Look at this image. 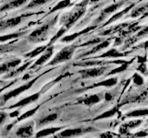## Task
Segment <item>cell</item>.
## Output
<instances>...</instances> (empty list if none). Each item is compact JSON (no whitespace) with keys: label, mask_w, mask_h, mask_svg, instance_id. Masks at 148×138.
<instances>
[{"label":"cell","mask_w":148,"mask_h":138,"mask_svg":"<svg viewBox=\"0 0 148 138\" xmlns=\"http://www.w3.org/2000/svg\"><path fill=\"white\" fill-rule=\"evenodd\" d=\"M58 20V18L56 17L53 18L52 20H50L49 22L45 23L43 26H41L39 28H37L36 30L31 32V34L28 36V41H31V43H41V41H45L49 35V31L51 30V28L53 27Z\"/></svg>","instance_id":"1"},{"label":"cell","mask_w":148,"mask_h":138,"mask_svg":"<svg viewBox=\"0 0 148 138\" xmlns=\"http://www.w3.org/2000/svg\"><path fill=\"white\" fill-rule=\"evenodd\" d=\"M88 1H89V0H84V1L82 2L81 4L77 5V7L74 8L71 13L66 15L64 18H62V20L60 22L62 23V25L66 28L67 30H69L79 18L83 16V14L85 13V10H86V6H87Z\"/></svg>","instance_id":"2"},{"label":"cell","mask_w":148,"mask_h":138,"mask_svg":"<svg viewBox=\"0 0 148 138\" xmlns=\"http://www.w3.org/2000/svg\"><path fill=\"white\" fill-rule=\"evenodd\" d=\"M76 46L75 45H71V46H68V47L63 48L61 51L57 53V55L51 60V62L48 64L49 66H55V64H58L63 62H67L69 60H71L73 56V53L75 52Z\"/></svg>","instance_id":"3"},{"label":"cell","mask_w":148,"mask_h":138,"mask_svg":"<svg viewBox=\"0 0 148 138\" xmlns=\"http://www.w3.org/2000/svg\"><path fill=\"white\" fill-rule=\"evenodd\" d=\"M37 78H38V77L34 78V79H32V81L28 82V83H25L24 85H22V86H21V87H17V89H13V90L8 91L7 94H5L3 97H1V98H0V99H1V102H2V104H3V103H6L7 101H8V100H9L10 99H12V98H15V97H17L18 95L21 94L22 92H24V91L28 90L29 89H31V87L34 84L35 81L37 80Z\"/></svg>","instance_id":"4"},{"label":"cell","mask_w":148,"mask_h":138,"mask_svg":"<svg viewBox=\"0 0 148 138\" xmlns=\"http://www.w3.org/2000/svg\"><path fill=\"white\" fill-rule=\"evenodd\" d=\"M31 15H32V14H24V15L7 18V20H0V30H8V29H10V28H14L18 26L22 21L23 18L26 17H29Z\"/></svg>","instance_id":"5"},{"label":"cell","mask_w":148,"mask_h":138,"mask_svg":"<svg viewBox=\"0 0 148 138\" xmlns=\"http://www.w3.org/2000/svg\"><path fill=\"white\" fill-rule=\"evenodd\" d=\"M34 122L30 121L25 124L18 127L16 131V136L18 137H31L34 135Z\"/></svg>","instance_id":"6"},{"label":"cell","mask_w":148,"mask_h":138,"mask_svg":"<svg viewBox=\"0 0 148 138\" xmlns=\"http://www.w3.org/2000/svg\"><path fill=\"white\" fill-rule=\"evenodd\" d=\"M108 67H95V68H88L83 69V70L79 71V73L82 75L83 78H90V77H97L102 76L106 71Z\"/></svg>","instance_id":"7"},{"label":"cell","mask_w":148,"mask_h":138,"mask_svg":"<svg viewBox=\"0 0 148 138\" xmlns=\"http://www.w3.org/2000/svg\"><path fill=\"white\" fill-rule=\"evenodd\" d=\"M92 131V129H83L82 127L80 128H73V129H66V130L62 131L61 133H58L57 135H55V137H72V136H78L82 135L83 133Z\"/></svg>","instance_id":"8"},{"label":"cell","mask_w":148,"mask_h":138,"mask_svg":"<svg viewBox=\"0 0 148 138\" xmlns=\"http://www.w3.org/2000/svg\"><path fill=\"white\" fill-rule=\"evenodd\" d=\"M21 63V60L18 58H15V59L9 60L8 62L3 63L2 64H0V75L12 71L14 68H16L18 66H20Z\"/></svg>","instance_id":"9"},{"label":"cell","mask_w":148,"mask_h":138,"mask_svg":"<svg viewBox=\"0 0 148 138\" xmlns=\"http://www.w3.org/2000/svg\"><path fill=\"white\" fill-rule=\"evenodd\" d=\"M53 53H54V47L51 44H49L47 46V48H46L45 51H44V54L42 55V56L39 57V59L37 60V61L34 63V64L32 66L31 68H34V67H36L38 66H42L43 64H45L47 60L52 56L53 55Z\"/></svg>","instance_id":"10"},{"label":"cell","mask_w":148,"mask_h":138,"mask_svg":"<svg viewBox=\"0 0 148 138\" xmlns=\"http://www.w3.org/2000/svg\"><path fill=\"white\" fill-rule=\"evenodd\" d=\"M40 97V92H37V93H34L32 94L29 97H27V98H24L23 99L20 100L18 102L15 103L14 105L10 106L9 109H12V108H17V107H23V106H26V105H29L32 102H34L37 99H39Z\"/></svg>","instance_id":"11"},{"label":"cell","mask_w":148,"mask_h":138,"mask_svg":"<svg viewBox=\"0 0 148 138\" xmlns=\"http://www.w3.org/2000/svg\"><path fill=\"white\" fill-rule=\"evenodd\" d=\"M29 0H11V1L8 2L7 4H5L4 6L0 7V12H5L8 10H12L14 8H17L18 7L22 6L23 4H25Z\"/></svg>","instance_id":"12"},{"label":"cell","mask_w":148,"mask_h":138,"mask_svg":"<svg viewBox=\"0 0 148 138\" xmlns=\"http://www.w3.org/2000/svg\"><path fill=\"white\" fill-rule=\"evenodd\" d=\"M39 109V106H37L36 108H34V109H32V110H28V112H24L23 113L21 116H20L18 117L15 122H14L13 123H11V124H9V125L7 127V130L8 131V130H10V128L13 126V125H15L16 123H18V122H22L23 120H27L28 118H30L31 116H32L36 112H37V110Z\"/></svg>","instance_id":"13"},{"label":"cell","mask_w":148,"mask_h":138,"mask_svg":"<svg viewBox=\"0 0 148 138\" xmlns=\"http://www.w3.org/2000/svg\"><path fill=\"white\" fill-rule=\"evenodd\" d=\"M95 28V26H94V27H89V28H87V29H84V30H82L79 31V32H75V33H73V34H71V35H69V36L64 37V38H62L60 41H61L62 43H71V41H74L75 39H77L79 36H81V35H82V34L86 33V32H88V31H90V30H94Z\"/></svg>","instance_id":"14"},{"label":"cell","mask_w":148,"mask_h":138,"mask_svg":"<svg viewBox=\"0 0 148 138\" xmlns=\"http://www.w3.org/2000/svg\"><path fill=\"white\" fill-rule=\"evenodd\" d=\"M100 99H100L99 95H92V96L85 97V98L79 99L78 102L81 104H83V105H86V106H92V105L98 103Z\"/></svg>","instance_id":"15"},{"label":"cell","mask_w":148,"mask_h":138,"mask_svg":"<svg viewBox=\"0 0 148 138\" xmlns=\"http://www.w3.org/2000/svg\"><path fill=\"white\" fill-rule=\"evenodd\" d=\"M122 5H123V3H116V4H113V5H111V6L108 7L106 8H105L104 10H103V12H102L100 18H97V20H96V21H97V22H98V21H101V20L105 18V16H106V15H108V14H110V13H112V12L116 11L117 9H119L120 7H121Z\"/></svg>","instance_id":"16"},{"label":"cell","mask_w":148,"mask_h":138,"mask_svg":"<svg viewBox=\"0 0 148 138\" xmlns=\"http://www.w3.org/2000/svg\"><path fill=\"white\" fill-rule=\"evenodd\" d=\"M63 127H51V128H46L36 133V137H44V136H48V135H55L56 133H58V131L61 130Z\"/></svg>","instance_id":"17"},{"label":"cell","mask_w":148,"mask_h":138,"mask_svg":"<svg viewBox=\"0 0 148 138\" xmlns=\"http://www.w3.org/2000/svg\"><path fill=\"white\" fill-rule=\"evenodd\" d=\"M141 123H142V121H140V120H138V121H131L127 123H125L124 125H122L121 127H120L119 132L121 133H125L128 132L129 129L136 128L138 125H140Z\"/></svg>","instance_id":"18"},{"label":"cell","mask_w":148,"mask_h":138,"mask_svg":"<svg viewBox=\"0 0 148 138\" xmlns=\"http://www.w3.org/2000/svg\"><path fill=\"white\" fill-rule=\"evenodd\" d=\"M109 41H103L102 43H100V44H97L96 46H95L94 48H92V50H90V51H88L87 53H85L84 54H82V55H81L80 57H82V56H85V55H89V54H92V53H97V52H99L100 50H102V49H104V48H106V47H108V46L109 45Z\"/></svg>","instance_id":"19"},{"label":"cell","mask_w":148,"mask_h":138,"mask_svg":"<svg viewBox=\"0 0 148 138\" xmlns=\"http://www.w3.org/2000/svg\"><path fill=\"white\" fill-rule=\"evenodd\" d=\"M31 64V63L29 62V63H26V64H23L22 66H21V67H18V68H14L12 71H10L8 74V76H6V78H10V77H13V76H18V75H20V74H21L23 71L25 70V69H27L28 68V66H29Z\"/></svg>","instance_id":"20"},{"label":"cell","mask_w":148,"mask_h":138,"mask_svg":"<svg viewBox=\"0 0 148 138\" xmlns=\"http://www.w3.org/2000/svg\"><path fill=\"white\" fill-rule=\"evenodd\" d=\"M23 33H24V32H14V33L0 36V43H6V41H8L10 40H15V39L20 38L21 35H23Z\"/></svg>","instance_id":"21"},{"label":"cell","mask_w":148,"mask_h":138,"mask_svg":"<svg viewBox=\"0 0 148 138\" xmlns=\"http://www.w3.org/2000/svg\"><path fill=\"white\" fill-rule=\"evenodd\" d=\"M18 48V46L15 43H5V44H0V54L12 52V51L16 50Z\"/></svg>","instance_id":"22"},{"label":"cell","mask_w":148,"mask_h":138,"mask_svg":"<svg viewBox=\"0 0 148 138\" xmlns=\"http://www.w3.org/2000/svg\"><path fill=\"white\" fill-rule=\"evenodd\" d=\"M58 117V113H52V114H50L48 115V116H46L43 119H41L39 122H38V125H45V124H47L49 122H54L55 120H57Z\"/></svg>","instance_id":"23"},{"label":"cell","mask_w":148,"mask_h":138,"mask_svg":"<svg viewBox=\"0 0 148 138\" xmlns=\"http://www.w3.org/2000/svg\"><path fill=\"white\" fill-rule=\"evenodd\" d=\"M49 45V44H48ZM48 45H44V46H40V47L34 49V51H32V52L28 53L27 54H25V57L26 58H34L35 56H37V55H39L40 53H44V51L47 48Z\"/></svg>","instance_id":"24"},{"label":"cell","mask_w":148,"mask_h":138,"mask_svg":"<svg viewBox=\"0 0 148 138\" xmlns=\"http://www.w3.org/2000/svg\"><path fill=\"white\" fill-rule=\"evenodd\" d=\"M69 5H71V0H62V1H60L58 5H56L49 13L51 14V13H54L58 10H60V9H64V8L68 7Z\"/></svg>","instance_id":"25"},{"label":"cell","mask_w":148,"mask_h":138,"mask_svg":"<svg viewBox=\"0 0 148 138\" xmlns=\"http://www.w3.org/2000/svg\"><path fill=\"white\" fill-rule=\"evenodd\" d=\"M118 79L116 77L114 78H109L108 80H105V81H102L98 84H95L92 85L91 87H100V86H105V87H111V86H114L116 85V83H117Z\"/></svg>","instance_id":"26"},{"label":"cell","mask_w":148,"mask_h":138,"mask_svg":"<svg viewBox=\"0 0 148 138\" xmlns=\"http://www.w3.org/2000/svg\"><path fill=\"white\" fill-rule=\"evenodd\" d=\"M104 61H89V62H82V63H75L73 66H99V64H103Z\"/></svg>","instance_id":"27"},{"label":"cell","mask_w":148,"mask_h":138,"mask_svg":"<svg viewBox=\"0 0 148 138\" xmlns=\"http://www.w3.org/2000/svg\"><path fill=\"white\" fill-rule=\"evenodd\" d=\"M122 53H119L117 50L112 49L108 51V52L105 53L104 54L100 55V58H105V57H119V56H122Z\"/></svg>","instance_id":"28"},{"label":"cell","mask_w":148,"mask_h":138,"mask_svg":"<svg viewBox=\"0 0 148 138\" xmlns=\"http://www.w3.org/2000/svg\"><path fill=\"white\" fill-rule=\"evenodd\" d=\"M148 114V110H138L132 112L126 115V117H139V116H145Z\"/></svg>","instance_id":"29"},{"label":"cell","mask_w":148,"mask_h":138,"mask_svg":"<svg viewBox=\"0 0 148 138\" xmlns=\"http://www.w3.org/2000/svg\"><path fill=\"white\" fill-rule=\"evenodd\" d=\"M132 7V6H130L129 7H127L126 9H124V10H122V11H120L119 13H118V14H116V15H114L112 18H110V20L106 22V24H109V23H111V22H113V21H115V20H119V18H121V16H123L124 14H126L130 9H131Z\"/></svg>","instance_id":"30"},{"label":"cell","mask_w":148,"mask_h":138,"mask_svg":"<svg viewBox=\"0 0 148 138\" xmlns=\"http://www.w3.org/2000/svg\"><path fill=\"white\" fill-rule=\"evenodd\" d=\"M147 9L145 7H138V8H135V9H133L132 12V18H137L139 16H141V15H143L146 11H147Z\"/></svg>","instance_id":"31"},{"label":"cell","mask_w":148,"mask_h":138,"mask_svg":"<svg viewBox=\"0 0 148 138\" xmlns=\"http://www.w3.org/2000/svg\"><path fill=\"white\" fill-rule=\"evenodd\" d=\"M68 30L66 29V28H65L64 26H62L61 28H60V30L57 32V34H56L54 37H53V38L52 39H51V41H50V43H49V44H52L53 43H55V41H58L59 38H60V37H61L64 33H65V32H66Z\"/></svg>","instance_id":"32"},{"label":"cell","mask_w":148,"mask_h":138,"mask_svg":"<svg viewBox=\"0 0 148 138\" xmlns=\"http://www.w3.org/2000/svg\"><path fill=\"white\" fill-rule=\"evenodd\" d=\"M49 0H32V1L30 2V4L26 7V8H34L36 7H39V6H42V5L45 4Z\"/></svg>","instance_id":"33"},{"label":"cell","mask_w":148,"mask_h":138,"mask_svg":"<svg viewBox=\"0 0 148 138\" xmlns=\"http://www.w3.org/2000/svg\"><path fill=\"white\" fill-rule=\"evenodd\" d=\"M118 112V110L114 108L112 110H108V112H106L105 113H103L102 115H100V116H98L97 118H95V120H100V119H106V118H109V117H112L113 115Z\"/></svg>","instance_id":"34"},{"label":"cell","mask_w":148,"mask_h":138,"mask_svg":"<svg viewBox=\"0 0 148 138\" xmlns=\"http://www.w3.org/2000/svg\"><path fill=\"white\" fill-rule=\"evenodd\" d=\"M133 82L135 85H142L143 83V80L141 76L137 75V74H135V75L133 76Z\"/></svg>","instance_id":"35"},{"label":"cell","mask_w":148,"mask_h":138,"mask_svg":"<svg viewBox=\"0 0 148 138\" xmlns=\"http://www.w3.org/2000/svg\"><path fill=\"white\" fill-rule=\"evenodd\" d=\"M8 113L5 112H0V126H2L3 124L5 123V122H6V120L8 118Z\"/></svg>","instance_id":"36"},{"label":"cell","mask_w":148,"mask_h":138,"mask_svg":"<svg viewBox=\"0 0 148 138\" xmlns=\"http://www.w3.org/2000/svg\"><path fill=\"white\" fill-rule=\"evenodd\" d=\"M126 68H127V64H124V66H120V67H119L117 69H114V70H112L109 73V75H112V74H116V73H119V72H121V71L124 70V69H126Z\"/></svg>","instance_id":"37"},{"label":"cell","mask_w":148,"mask_h":138,"mask_svg":"<svg viewBox=\"0 0 148 138\" xmlns=\"http://www.w3.org/2000/svg\"><path fill=\"white\" fill-rule=\"evenodd\" d=\"M100 41H101L100 39H95V40H92V41H87V43H85L82 44V46H87V45H91V44L98 43Z\"/></svg>","instance_id":"38"},{"label":"cell","mask_w":148,"mask_h":138,"mask_svg":"<svg viewBox=\"0 0 148 138\" xmlns=\"http://www.w3.org/2000/svg\"><path fill=\"white\" fill-rule=\"evenodd\" d=\"M148 33V27L147 28H145V30H143L141 32H139V36H143V35H145V34H147Z\"/></svg>","instance_id":"39"},{"label":"cell","mask_w":148,"mask_h":138,"mask_svg":"<svg viewBox=\"0 0 148 138\" xmlns=\"http://www.w3.org/2000/svg\"><path fill=\"white\" fill-rule=\"evenodd\" d=\"M18 114H20V110H15V112H14L13 113H10V115H9V116L12 117V118H14V117L18 116Z\"/></svg>","instance_id":"40"},{"label":"cell","mask_w":148,"mask_h":138,"mask_svg":"<svg viewBox=\"0 0 148 138\" xmlns=\"http://www.w3.org/2000/svg\"><path fill=\"white\" fill-rule=\"evenodd\" d=\"M98 1H100V0H90L91 3H95V2H98Z\"/></svg>","instance_id":"41"},{"label":"cell","mask_w":148,"mask_h":138,"mask_svg":"<svg viewBox=\"0 0 148 138\" xmlns=\"http://www.w3.org/2000/svg\"><path fill=\"white\" fill-rule=\"evenodd\" d=\"M143 18H145V17H147V16H148V9H147V12H146V13H145V14H143Z\"/></svg>","instance_id":"42"},{"label":"cell","mask_w":148,"mask_h":138,"mask_svg":"<svg viewBox=\"0 0 148 138\" xmlns=\"http://www.w3.org/2000/svg\"><path fill=\"white\" fill-rule=\"evenodd\" d=\"M5 84V83H4V81H2V80H0V86H3Z\"/></svg>","instance_id":"43"},{"label":"cell","mask_w":148,"mask_h":138,"mask_svg":"<svg viewBox=\"0 0 148 138\" xmlns=\"http://www.w3.org/2000/svg\"><path fill=\"white\" fill-rule=\"evenodd\" d=\"M3 89H0V93H1V92L3 91Z\"/></svg>","instance_id":"44"}]
</instances>
